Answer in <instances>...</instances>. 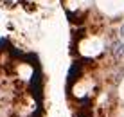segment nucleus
Here are the masks:
<instances>
[{
  "label": "nucleus",
  "instance_id": "obj_2",
  "mask_svg": "<svg viewBox=\"0 0 124 117\" xmlns=\"http://www.w3.org/2000/svg\"><path fill=\"white\" fill-rule=\"evenodd\" d=\"M119 33H121V36L124 38V24H122V27H121V31H119Z\"/></svg>",
  "mask_w": 124,
  "mask_h": 117
},
{
  "label": "nucleus",
  "instance_id": "obj_1",
  "mask_svg": "<svg viewBox=\"0 0 124 117\" xmlns=\"http://www.w3.org/2000/svg\"><path fill=\"white\" fill-rule=\"evenodd\" d=\"M121 58H124V43H122V47H121Z\"/></svg>",
  "mask_w": 124,
  "mask_h": 117
}]
</instances>
